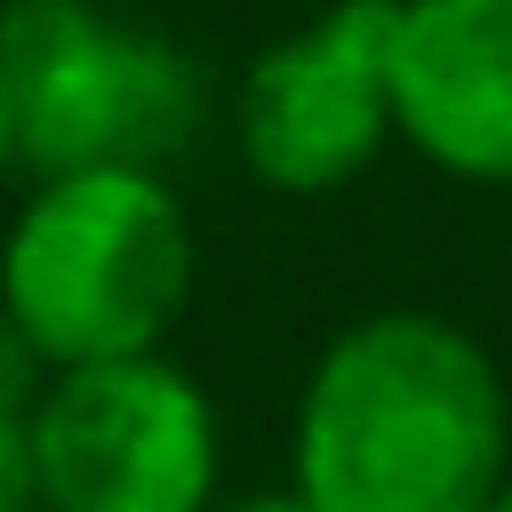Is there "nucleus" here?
I'll list each match as a JSON object with an SVG mask.
<instances>
[{
	"mask_svg": "<svg viewBox=\"0 0 512 512\" xmlns=\"http://www.w3.org/2000/svg\"><path fill=\"white\" fill-rule=\"evenodd\" d=\"M512 472L496 352L440 312L336 328L296 392L288 488L312 512H480Z\"/></svg>",
	"mask_w": 512,
	"mask_h": 512,
	"instance_id": "obj_1",
	"label": "nucleus"
},
{
	"mask_svg": "<svg viewBox=\"0 0 512 512\" xmlns=\"http://www.w3.org/2000/svg\"><path fill=\"white\" fill-rule=\"evenodd\" d=\"M192 216L152 168L40 176L0 240V328L56 368L160 352L192 304Z\"/></svg>",
	"mask_w": 512,
	"mask_h": 512,
	"instance_id": "obj_2",
	"label": "nucleus"
},
{
	"mask_svg": "<svg viewBox=\"0 0 512 512\" xmlns=\"http://www.w3.org/2000/svg\"><path fill=\"white\" fill-rule=\"evenodd\" d=\"M0 88L16 120V168H32V184L88 168L168 176L208 120L200 64L96 0H8Z\"/></svg>",
	"mask_w": 512,
	"mask_h": 512,
	"instance_id": "obj_3",
	"label": "nucleus"
},
{
	"mask_svg": "<svg viewBox=\"0 0 512 512\" xmlns=\"http://www.w3.org/2000/svg\"><path fill=\"white\" fill-rule=\"evenodd\" d=\"M224 424L168 352L56 368L32 400L40 512H216Z\"/></svg>",
	"mask_w": 512,
	"mask_h": 512,
	"instance_id": "obj_4",
	"label": "nucleus"
},
{
	"mask_svg": "<svg viewBox=\"0 0 512 512\" xmlns=\"http://www.w3.org/2000/svg\"><path fill=\"white\" fill-rule=\"evenodd\" d=\"M392 0H328L304 32L272 40L232 96V144L264 192L320 200L376 168L392 144L384 96Z\"/></svg>",
	"mask_w": 512,
	"mask_h": 512,
	"instance_id": "obj_5",
	"label": "nucleus"
},
{
	"mask_svg": "<svg viewBox=\"0 0 512 512\" xmlns=\"http://www.w3.org/2000/svg\"><path fill=\"white\" fill-rule=\"evenodd\" d=\"M384 96L424 168L512 184V0H392Z\"/></svg>",
	"mask_w": 512,
	"mask_h": 512,
	"instance_id": "obj_6",
	"label": "nucleus"
},
{
	"mask_svg": "<svg viewBox=\"0 0 512 512\" xmlns=\"http://www.w3.org/2000/svg\"><path fill=\"white\" fill-rule=\"evenodd\" d=\"M32 400H40V360L0 328V512H40V488H32Z\"/></svg>",
	"mask_w": 512,
	"mask_h": 512,
	"instance_id": "obj_7",
	"label": "nucleus"
},
{
	"mask_svg": "<svg viewBox=\"0 0 512 512\" xmlns=\"http://www.w3.org/2000/svg\"><path fill=\"white\" fill-rule=\"evenodd\" d=\"M224 512H312L296 488H264V496H240V504H224Z\"/></svg>",
	"mask_w": 512,
	"mask_h": 512,
	"instance_id": "obj_8",
	"label": "nucleus"
},
{
	"mask_svg": "<svg viewBox=\"0 0 512 512\" xmlns=\"http://www.w3.org/2000/svg\"><path fill=\"white\" fill-rule=\"evenodd\" d=\"M16 168V120H8V88H0V176Z\"/></svg>",
	"mask_w": 512,
	"mask_h": 512,
	"instance_id": "obj_9",
	"label": "nucleus"
},
{
	"mask_svg": "<svg viewBox=\"0 0 512 512\" xmlns=\"http://www.w3.org/2000/svg\"><path fill=\"white\" fill-rule=\"evenodd\" d=\"M480 512H512V472H504V480H496V496H488V504H480Z\"/></svg>",
	"mask_w": 512,
	"mask_h": 512,
	"instance_id": "obj_10",
	"label": "nucleus"
}]
</instances>
